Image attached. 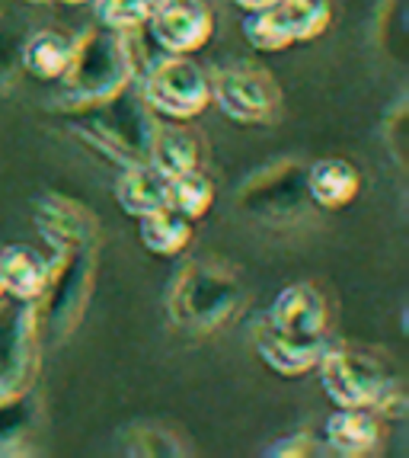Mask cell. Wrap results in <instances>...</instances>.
I'll list each match as a JSON object with an SVG mask.
<instances>
[{
	"label": "cell",
	"instance_id": "obj_1",
	"mask_svg": "<svg viewBox=\"0 0 409 458\" xmlns=\"http://www.w3.org/2000/svg\"><path fill=\"white\" fill-rule=\"evenodd\" d=\"M145 36V30L115 32L106 26H93L84 36H77L71 64L58 81V106L71 113L113 97L121 87L141 84L154 64Z\"/></svg>",
	"mask_w": 409,
	"mask_h": 458
},
{
	"label": "cell",
	"instance_id": "obj_2",
	"mask_svg": "<svg viewBox=\"0 0 409 458\" xmlns=\"http://www.w3.org/2000/svg\"><path fill=\"white\" fill-rule=\"evenodd\" d=\"M71 131L80 145L90 148L96 157L115 164L119 170L147 164L157 115L141 97V87L129 84L113 97L99 99L93 106L71 109Z\"/></svg>",
	"mask_w": 409,
	"mask_h": 458
},
{
	"label": "cell",
	"instance_id": "obj_3",
	"mask_svg": "<svg viewBox=\"0 0 409 458\" xmlns=\"http://www.w3.org/2000/svg\"><path fill=\"white\" fill-rule=\"evenodd\" d=\"M243 308V283L234 269L212 260H192L173 276L167 292L170 321L186 334H214Z\"/></svg>",
	"mask_w": 409,
	"mask_h": 458
},
{
	"label": "cell",
	"instance_id": "obj_4",
	"mask_svg": "<svg viewBox=\"0 0 409 458\" xmlns=\"http://www.w3.org/2000/svg\"><path fill=\"white\" fill-rule=\"evenodd\" d=\"M96 247L58 250L48 267V283L36 301L38 334L48 344H68L84 324L96 285Z\"/></svg>",
	"mask_w": 409,
	"mask_h": 458
},
{
	"label": "cell",
	"instance_id": "obj_5",
	"mask_svg": "<svg viewBox=\"0 0 409 458\" xmlns=\"http://www.w3.org/2000/svg\"><path fill=\"white\" fill-rule=\"evenodd\" d=\"M311 206L307 164L295 161V157L265 164L263 170L246 176L240 183V192H237V208L263 225H295L307 215Z\"/></svg>",
	"mask_w": 409,
	"mask_h": 458
},
{
	"label": "cell",
	"instance_id": "obj_6",
	"mask_svg": "<svg viewBox=\"0 0 409 458\" xmlns=\"http://www.w3.org/2000/svg\"><path fill=\"white\" fill-rule=\"evenodd\" d=\"M313 372L320 375V385L336 407H368V411H374L384 391L400 382L394 369L384 360H378L374 352L339 344L326 346Z\"/></svg>",
	"mask_w": 409,
	"mask_h": 458
},
{
	"label": "cell",
	"instance_id": "obj_7",
	"mask_svg": "<svg viewBox=\"0 0 409 458\" xmlns=\"http://www.w3.org/2000/svg\"><path fill=\"white\" fill-rule=\"evenodd\" d=\"M141 97L154 109L157 119L167 123H192L212 106L208 71L192 55H163L151 64L141 81Z\"/></svg>",
	"mask_w": 409,
	"mask_h": 458
},
{
	"label": "cell",
	"instance_id": "obj_8",
	"mask_svg": "<svg viewBox=\"0 0 409 458\" xmlns=\"http://www.w3.org/2000/svg\"><path fill=\"white\" fill-rule=\"evenodd\" d=\"M212 103L237 125H265L281 109L275 77L256 64H228L208 71Z\"/></svg>",
	"mask_w": 409,
	"mask_h": 458
},
{
	"label": "cell",
	"instance_id": "obj_9",
	"mask_svg": "<svg viewBox=\"0 0 409 458\" xmlns=\"http://www.w3.org/2000/svg\"><path fill=\"white\" fill-rule=\"evenodd\" d=\"M38 334L36 305L0 301V401L23 394L36 385L38 375Z\"/></svg>",
	"mask_w": 409,
	"mask_h": 458
},
{
	"label": "cell",
	"instance_id": "obj_10",
	"mask_svg": "<svg viewBox=\"0 0 409 458\" xmlns=\"http://www.w3.org/2000/svg\"><path fill=\"white\" fill-rule=\"evenodd\" d=\"M32 225L54 253L103 244V225L87 202L64 192H38L32 199Z\"/></svg>",
	"mask_w": 409,
	"mask_h": 458
},
{
	"label": "cell",
	"instance_id": "obj_11",
	"mask_svg": "<svg viewBox=\"0 0 409 458\" xmlns=\"http://www.w3.org/2000/svg\"><path fill=\"white\" fill-rule=\"evenodd\" d=\"M145 32L163 55H196L214 36V10L208 0H157Z\"/></svg>",
	"mask_w": 409,
	"mask_h": 458
},
{
	"label": "cell",
	"instance_id": "obj_12",
	"mask_svg": "<svg viewBox=\"0 0 409 458\" xmlns=\"http://www.w3.org/2000/svg\"><path fill=\"white\" fill-rule=\"evenodd\" d=\"M265 324H272L281 334L297 336H326L333 324V305L320 285L291 283L272 298L269 311L263 314Z\"/></svg>",
	"mask_w": 409,
	"mask_h": 458
},
{
	"label": "cell",
	"instance_id": "obj_13",
	"mask_svg": "<svg viewBox=\"0 0 409 458\" xmlns=\"http://www.w3.org/2000/svg\"><path fill=\"white\" fill-rule=\"evenodd\" d=\"M253 344H256V356L265 362V369H272L281 378H304L317 369L330 340L326 336L281 334L272 324L259 321L256 330H253Z\"/></svg>",
	"mask_w": 409,
	"mask_h": 458
},
{
	"label": "cell",
	"instance_id": "obj_14",
	"mask_svg": "<svg viewBox=\"0 0 409 458\" xmlns=\"http://www.w3.org/2000/svg\"><path fill=\"white\" fill-rule=\"evenodd\" d=\"M384 445V420L368 407H336L323 427V449L339 458L378 455Z\"/></svg>",
	"mask_w": 409,
	"mask_h": 458
},
{
	"label": "cell",
	"instance_id": "obj_15",
	"mask_svg": "<svg viewBox=\"0 0 409 458\" xmlns=\"http://www.w3.org/2000/svg\"><path fill=\"white\" fill-rule=\"evenodd\" d=\"M147 164L157 170L160 176H179L198 170L204 164V141L196 129H189V123H157L151 141V154Z\"/></svg>",
	"mask_w": 409,
	"mask_h": 458
},
{
	"label": "cell",
	"instance_id": "obj_16",
	"mask_svg": "<svg viewBox=\"0 0 409 458\" xmlns=\"http://www.w3.org/2000/svg\"><path fill=\"white\" fill-rule=\"evenodd\" d=\"M362 190V174L349 157H317L307 164V196L326 212L352 206Z\"/></svg>",
	"mask_w": 409,
	"mask_h": 458
},
{
	"label": "cell",
	"instance_id": "obj_17",
	"mask_svg": "<svg viewBox=\"0 0 409 458\" xmlns=\"http://www.w3.org/2000/svg\"><path fill=\"white\" fill-rule=\"evenodd\" d=\"M74 42L77 36H71V32L42 26V30L23 36V42H20V68L36 81H46V84L61 81V74L71 64V55H74Z\"/></svg>",
	"mask_w": 409,
	"mask_h": 458
},
{
	"label": "cell",
	"instance_id": "obj_18",
	"mask_svg": "<svg viewBox=\"0 0 409 458\" xmlns=\"http://www.w3.org/2000/svg\"><path fill=\"white\" fill-rule=\"evenodd\" d=\"M38 423H42V401L32 388L4 397L0 401V458L32 455Z\"/></svg>",
	"mask_w": 409,
	"mask_h": 458
},
{
	"label": "cell",
	"instance_id": "obj_19",
	"mask_svg": "<svg viewBox=\"0 0 409 458\" xmlns=\"http://www.w3.org/2000/svg\"><path fill=\"white\" fill-rule=\"evenodd\" d=\"M48 267L52 260H46L38 250L26 244H10L0 250V279H4V295L13 301H26L36 305L42 289L48 283Z\"/></svg>",
	"mask_w": 409,
	"mask_h": 458
},
{
	"label": "cell",
	"instance_id": "obj_20",
	"mask_svg": "<svg viewBox=\"0 0 409 458\" xmlns=\"http://www.w3.org/2000/svg\"><path fill=\"white\" fill-rule=\"evenodd\" d=\"M115 202L131 218H145V215L167 208V176H160L151 164H138V167L119 170L115 180Z\"/></svg>",
	"mask_w": 409,
	"mask_h": 458
},
{
	"label": "cell",
	"instance_id": "obj_21",
	"mask_svg": "<svg viewBox=\"0 0 409 458\" xmlns=\"http://www.w3.org/2000/svg\"><path fill=\"white\" fill-rule=\"evenodd\" d=\"M138 225H141V244H145V250L154 253V257H163V260L182 257L192 247V241H196V222L170 206L145 215Z\"/></svg>",
	"mask_w": 409,
	"mask_h": 458
},
{
	"label": "cell",
	"instance_id": "obj_22",
	"mask_svg": "<svg viewBox=\"0 0 409 458\" xmlns=\"http://www.w3.org/2000/svg\"><path fill=\"white\" fill-rule=\"evenodd\" d=\"M119 443L125 455L135 458H182L192 455V445L186 436H179L176 429L163 427V423H131L119 433Z\"/></svg>",
	"mask_w": 409,
	"mask_h": 458
},
{
	"label": "cell",
	"instance_id": "obj_23",
	"mask_svg": "<svg viewBox=\"0 0 409 458\" xmlns=\"http://www.w3.org/2000/svg\"><path fill=\"white\" fill-rule=\"evenodd\" d=\"M214 199H218V186H214V180L202 167L167 180L170 208H176V212L192 218V222H198V218H204V215L212 212Z\"/></svg>",
	"mask_w": 409,
	"mask_h": 458
},
{
	"label": "cell",
	"instance_id": "obj_24",
	"mask_svg": "<svg viewBox=\"0 0 409 458\" xmlns=\"http://www.w3.org/2000/svg\"><path fill=\"white\" fill-rule=\"evenodd\" d=\"M279 13L285 16L291 36L297 42H313L333 23V0H279Z\"/></svg>",
	"mask_w": 409,
	"mask_h": 458
},
{
	"label": "cell",
	"instance_id": "obj_25",
	"mask_svg": "<svg viewBox=\"0 0 409 458\" xmlns=\"http://www.w3.org/2000/svg\"><path fill=\"white\" fill-rule=\"evenodd\" d=\"M243 38L250 42L256 52L275 55L285 52V48L295 46V36H291L285 16L279 13V7H265V10H250L243 16Z\"/></svg>",
	"mask_w": 409,
	"mask_h": 458
},
{
	"label": "cell",
	"instance_id": "obj_26",
	"mask_svg": "<svg viewBox=\"0 0 409 458\" xmlns=\"http://www.w3.org/2000/svg\"><path fill=\"white\" fill-rule=\"evenodd\" d=\"M93 4H96L99 26L115 32H131L145 30L157 0H93Z\"/></svg>",
	"mask_w": 409,
	"mask_h": 458
},
{
	"label": "cell",
	"instance_id": "obj_27",
	"mask_svg": "<svg viewBox=\"0 0 409 458\" xmlns=\"http://www.w3.org/2000/svg\"><path fill=\"white\" fill-rule=\"evenodd\" d=\"M320 452H326L323 439H317L313 433L301 429V433H291V436L275 439V443L265 449V455L269 458H313V455H320Z\"/></svg>",
	"mask_w": 409,
	"mask_h": 458
},
{
	"label": "cell",
	"instance_id": "obj_28",
	"mask_svg": "<svg viewBox=\"0 0 409 458\" xmlns=\"http://www.w3.org/2000/svg\"><path fill=\"white\" fill-rule=\"evenodd\" d=\"M384 145L390 157L403 167V161H406V103L403 99L384 115Z\"/></svg>",
	"mask_w": 409,
	"mask_h": 458
},
{
	"label": "cell",
	"instance_id": "obj_29",
	"mask_svg": "<svg viewBox=\"0 0 409 458\" xmlns=\"http://www.w3.org/2000/svg\"><path fill=\"white\" fill-rule=\"evenodd\" d=\"M20 42H23V36L16 32V26L7 16L0 13V84H7L13 68L20 64Z\"/></svg>",
	"mask_w": 409,
	"mask_h": 458
},
{
	"label": "cell",
	"instance_id": "obj_30",
	"mask_svg": "<svg viewBox=\"0 0 409 458\" xmlns=\"http://www.w3.org/2000/svg\"><path fill=\"white\" fill-rule=\"evenodd\" d=\"M230 4H237V7H240V10H246V13H250V10H265V7H275V4H279V0H230Z\"/></svg>",
	"mask_w": 409,
	"mask_h": 458
},
{
	"label": "cell",
	"instance_id": "obj_31",
	"mask_svg": "<svg viewBox=\"0 0 409 458\" xmlns=\"http://www.w3.org/2000/svg\"><path fill=\"white\" fill-rule=\"evenodd\" d=\"M58 4H68V7H84V4H93V0H58Z\"/></svg>",
	"mask_w": 409,
	"mask_h": 458
},
{
	"label": "cell",
	"instance_id": "obj_32",
	"mask_svg": "<svg viewBox=\"0 0 409 458\" xmlns=\"http://www.w3.org/2000/svg\"><path fill=\"white\" fill-rule=\"evenodd\" d=\"M23 4H32V7H46V4H52V0H23Z\"/></svg>",
	"mask_w": 409,
	"mask_h": 458
},
{
	"label": "cell",
	"instance_id": "obj_33",
	"mask_svg": "<svg viewBox=\"0 0 409 458\" xmlns=\"http://www.w3.org/2000/svg\"><path fill=\"white\" fill-rule=\"evenodd\" d=\"M4 298H7V295H4V279H0V301H4Z\"/></svg>",
	"mask_w": 409,
	"mask_h": 458
}]
</instances>
